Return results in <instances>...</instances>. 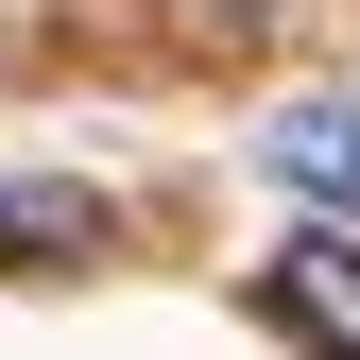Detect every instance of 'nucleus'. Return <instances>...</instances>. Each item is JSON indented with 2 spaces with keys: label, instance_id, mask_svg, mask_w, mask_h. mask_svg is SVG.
I'll return each mask as SVG.
<instances>
[{
  "label": "nucleus",
  "instance_id": "obj_1",
  "mask_svg": "<svg viewBox=\"0 0 360 360\" xmlns=\"http://www.w3.org/2000/svg\"><path fill=\"white\" fill-rule=\"evenodd\" d=\"M275 309L326 360H360V223H292V240H275Z\"/></svg>",
  "mask_w": 360,
  "mask_h": 360
},
{
  "label": "nucleus",
  "instance_id": "obj_2",
  "mask_svg": "<svg viewBox=\"0 0 360 360\" xmlns=\"http://www.w3.org/2000/svg\"><path fill=\"white\" fill-rule=\"evenodd\" d=\"M69 257H103V189L86 172H18L0 189V275H69Z\"/></svg>",
  "mask_w": 360,
  "mask_h": 360
},
{
  "label": "nucleus",
  "instance_id": "obj_3",
  "mask_svg": "<svg viewBox=\"0 0 360 360\" xmlns=\"http://www.w3.org/2000/svg\"><path fill=\"white\" fill-rule=\"evenodd\" d=\"M257 155H275V189H309L326 223H360V103H275Z\"/></svg>",
  "mask_w": 360,
  "mask_h": 360
},
{
  "label": "nucleus",
  "instance_id": "obj_4",
  "mask_svg": "<svg viewBox=\"0 0 360 360\" xmlns=\"http://www.w3.org/2000/svg\"><path fill=\"white\" fill-rule=\"evenodd\" d=\"M172 18H189V34H257L275 0H172Z\"/></svg>",
  "mask_w": 360,
  "mask_h": 360
}]
</instances>
